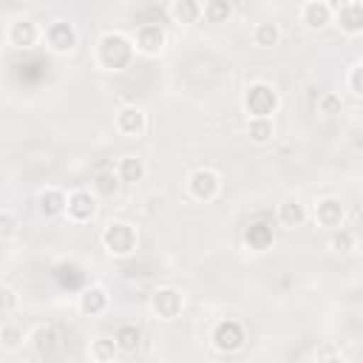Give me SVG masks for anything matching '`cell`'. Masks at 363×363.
<instances>
[{
  "label": "cell",
  "instance_id": "obj_19",
  "mask_svg": "<svg viewBox=\"0 0 363 363\" xmlns=\"http://www.w3.org/2000/svg\"><path fill=\"white\" fill-rule=\"evenodd\" d=\"M116 176H119L122 182H128V184H136V182H142V176H145V162H142L139 156H125V159L119 162Z\"/></svg>",
  "mask_w": 363,
  "mask_h": 363
},
{
  "label": "cell",
  "instance_id": "obj_4",
  "mask_svg": "<svg viewBox=\"0 0 363 363\" xmlns=\"http://www.w3.org/2000/svg\"><path fill=\"white\" fill-rule=\"evenodd\" d=\"M187 187H190V193H193L199 201H213V199L218 196L221 179H218V173H216V170H210V167H199V170H193V173H190Z\"/></svg>",
  "mask_w": 363,
  "mask_h": 363
},
{
  "label": "cell",
  "instance_id": "obj_34",
  "mask_svg": "<svg viewBox=\"0 0 363 363\" xmlns=\"http://www.w3.org/2000/svg\"><path fill=\"white\" fill-rule=\"evenodd\" d=\"M323 3L329 6V11H340V9H343V6H349L352 0H323Z\"/></svg>",
  "mask_w": 363,
  "mask_h": 363
},
{
  "label": "cell",
  "instance_id": "obj_7",
  "mask_svg": "<svg viewBox=\"0 0 363 363\" xmlns=\"http://www.w3.org/2000/svg\"><path fill=\"white\" fill-rule=\"evenodd\" d=\"M65 210H68V216H71L74 221H88V218H94V213H96V201H94V196H91L88 190H74V193L65 199Z\"/></svg>",
  "mask_w": 363,
  "mask_h": 363
},
{
  "label": "cell",
  "instance_id": "obj_27",
  "mask_svg": "<svg viewBox=\"0 0 363 363\" xmlns=\"http://www.w3.org/2000/svg\"><path fill=\"white\" fill-rule=\"evenodd\" d=\"M0 340H3L6 349H17V346L23 343V329H20L17 323H6V326L0 329Z\"/></svg>",
  "mask_w": 363,
  "mask_h": 363
},
{
  "label": "cell",
  "instance_id": "obj_33",
  "mask_svg": "<svg viewBox=\"0 0 363 363\" xmlns=\"http://www.w3.org/2000/svg\"><path fill=\"white\" fill-rule=\"evenodd\" d=\"M14 301H17V298H14V292H11V289H3V292H0V306H3V309L14 306Z\"/></svg>",
  "mask_w": 363,
  "mask_h": 363
},
{
  "label": "cell",
  "instance_id": "obj_1",
  "mask_svg": "<svg viewBox=\"0 0 363 363\" xmlns=\"http://www.w3.org/2000/svg\"><path fill=\"white\" fill-rule=\"evenodd\" d=\"M130 57H133V45H130V40L125 34L111 31V34H105L99 40V62L105 68L119 71V68H125L130 62Z\"/></svg>",
  "mask_w": 363,
  "mask_h": 363
},
{
  "label": "cell",
  "instance_id": "obj_10",
  "mask_svg": "<svg viewBox=\"0 0 363 363\" xmlns=\"http://www.w3.org/2000/svg\"><path fill=\"white\" fill-rule=\"evenodd\" d=\"M244 241H247V247L250 250H269V244H272V227L267 224V221H255V224H250L247 230H244Z\"/></svg>",
  "mask_w": 363,
  "mask_h": 363
},
{
  "label": "cell",
  "instance_id": "obj_17",
  "mask_svg": "<svg viewBox=\"0 0 363 363\" xmlns=\"http://www.w3.org/2000/svg\"><path fill=\"white\" fill-rule=\"evenodd\" d=\"M34 349L40 357H54L57 349H60V340H57V332L51 326H40L34 332Z\"/></svg>",
  "mask_w": 363,
  "mask_h": 363
},
{
  "label": "cell",
  "instance_id": "obj_2",
  "mask_svg": "<svg viewBox=\"0 0 363 363\" xmlns=\"http://www.w3.org/2000/svg\"><path fill=\"white\" fill-rule=\"evenodd\" d=\"M244 108H247V113H252V116H269V113L278 108V94H275V88L267 85V82L250 85L247 94H244Z\"/></svg>",
  "mask_w": 363,
  "mask_h": 363
},
{
  "label": "cell",
  "instance_id": "obj_9",
  "mask_svg": "<svg viewBox=\"0 0 363 363\" xmlns=\"http://www.w3.org/2000/svg\"><path fill=\"white\" fill-rule=\"evenodd\" d=\"M315 218L320 227H340L343 221V204L337 199H323L315 207Z\"/></svg>",
  "mask_w": 363,
  "mask_h": 363
},
{
  "label": "cell",
  "instance_id": "obj_3",
  "mask_svg": "<svg viewBox=\"0 0 363 363\" xmlns=\"http://www.w3.org/2000/svg\"><path fill=\"white\" fill-rule=\"evenodd\" d=\"M102 241H105V247H108L113 255H128V252H133V247H136V233H133V227L125 224V221H111V224L105 227V233H102Z\"/></svg>",
  "mask_w": 363,
  "mask_h": 363
},
{
  "label": "cell",
  "instance_id": "obj_13",
  "mask_svg": "<svg viewBox=\"0 0 363 363\" xmlns=\"http://www.w3.org/2000/svg\"><path fill=\"white\" fill-rule=\"evenodd\" d=\"M136 45L145 54H159L162 45H164V31L159 26H142L139 34H136Z\"/></svg>",
  "mask_w": 363,
  "mask_h": 363
},
{
  "label": "cell",
  "instance_id": "obj_8",
  "mask_svg": "<svg viewBox=\"0 0 363 363\" xmlns=\"http://www.w3.org/2000/svg\"><path fill=\"white\" fill-rule=\"evenodd\" d=\"M153 309L162 318H176L182 312V295L176 289H156L153 292Z\"/></svg>",
  "mask_w": 363,
  "mask_h": 363
},
{
  "label": "cell",
  "instance_id": "obj_22",
  "mask_svg": "<svg viewBox=\"0 0 363 363\" xmlns=\"http://www.w3.org/2000/svg\"><path fill=\"white\" fill-rule=\"evenodd\" d=\"M201 14L207 23H227L233 14V6H230V0H207Z\"/></svg>",
  "mask_w": 363,
  "mask_h": 363
},
{
  "label": "cell",
  "instance_id": "obj_16",
  "mask_svg": "<svg viewBox=\"0 0 363 363\" xmlns=\"http://www.w3.org/2000/svg\"><path fill=\"white\" fill-rule=\"evenodd\" d=\"M337 23H340V28L346 31V34H360L363 31V11H360V6L352 0L349 6H343L340 11H337Z\"/></svg>",
  "mask_w": 363,
  "mask_h": 363
},
{
  "label": "cell",
  "instance_id": "obj_26",
  "mask_svg": "<svg viewBox=\"0 0 363 363\" xmlns=\"http://www.w3.org/2000/svg\"><path fill=\"white\" fill-rule=\"evenodd\" d=\"M116 184H119V176H116L113 170H99V173L94 176V187H96V193H102V196H113Z\"/></svg>",
  "mask_w": 363,
  "mask_h": 363
},
{
  "label": "cell",
  "instance_id": "obj_28",
  "mask_svg": "<svg viewBox=\"0 0 363 363\" xmlns=\"http://www.w3.org/2000/svg\"><path fill=\"white\" fill-rule=\"evenodd\" d=\"M116 352H119V349H116L113 340H96V343L91 346V357H96V360H113Z\"/></svg>",
  "mask_w": 363,
  "mask_h": 363
},
{
  "label": "cell",
  "instance_id": "obj_18",
  "mask_svg": "<svg viewBox=\"0 0 363 363\" xmlns=\"http://www.w3.org/2000/svg\"><path fill=\"white\" fill-rule=\"evenodd\" d=\"M65 193L62 190H57V187H48V190H43L40 193V213L43 216H60L62 210H65Z\"/></svg>",
  "mask_w": 363,
  "mask_h": 363
},
{
  "label": "cell",
  "instance_id": "obj_32",
  "mask_svg": "<svg viewBox=\"0 0 363 363\" xmlns=\"http://www.w3.org/2000/svg\"><path fill=\"white\" fill-rule=\"evenodd\" d=\"M360 71H363V68H360V65H354V68H352V77H349V82H352V94H354V96H360V94H363V85H360Z\"/></svg>",
  "mask_w": 363,
  "mask_h": 363
},
{
  "label": "cell",
  "instance_id": "obj_11",
  "mask_svg": "<svg viewBox=\"0 0 363 363\" xmlns=\"http://www.w3.org/2000/svg\"><path fill=\"white\" fill-rule=\"evenodd\" d=\"M79 309L85 315H99L108 309V292L102 286H88L82 295H79Z\"/></svg>",
  "mask_w": 363,
  "mask_h": 363
},
{
  "label": "cell",
  "instance_id": "obj_29",
  "mask_svg": "<svg viewBox=\"0 0 363 363\" xmlns=\"http://www.w3.org/2000/svg\"><path fill=\"white\" fill-rule=\"evenodd\" d=\"M318 113H326V116L340 113V96H337V94H323V96L318 99Z\"/></svg>",
  "mask_w": 363,
  "mask_h": 363
},
{
  "label": "cell",
  "instance_id": "obj_21",
  "mask_svg": "<svg viewBox=\"0 0 363 363\" xmlns=\"http://www.w3.org/2000/svg\"><path fill=\"white\" fill-rule=\"evenodd\" d=\"M139 340H142V335H139V329L133 323H122L116 329V337H113V343H116L119 352H136Z\"/></svg>",
  "mask_w": 363,
  "mask_h": 363
},
{
  "label": "cell",
  "instance_id": "obj_6",
  "mask_svg": "<svg viewBox=\"0 0 363 363\" xmlns=\"http://www.w3.org/2000/svg\"><path fill=\"white\" fill-rule=\"evenodd\" d=\"M45 40H48V45L54 48V51H71L74 45H77V28L71 26V23H65V20H54L48 28H45Z\"/></svg>",
  "mask_w": 363,
  "mask_h": 363
},
{
  "label": "cell",
  "instance_id": "obj_23",
  "mask_svg": "<svg viewBox=\"0 0 363 363\" xmlns=\"http://www.w3.org/2000/svg\"><path fill=\"white\" fill-rule=\"evenodd\" d=\"M278 216H281V221H284L286 227H298V224H303V218H306V207H303L301 201L289 199V201H284V204H281Z\"/></svg>",
  "mask_w": 363,
  "mask_h": 363
},
{
  "label": "cell",
  "instance_id": "obj_31",
  "mask_svg": "<svg viewBox=\"0 0 363 363\" xmlns=\"http://www.w3.org/2000/svg\"><path fill=\"white\" fill-rule=\"evenodd\" d=\"M332 247H335V250H343V252H346V250H352V247H354V238H352V233L340 230V233L332 238Z\"/></svg>",
  "mask_w": 363,
  "mask_h": 363
},
{
  "label": "cell",
  "instance_id": "obj_14",
  "mask_svg": "<svg viewBox=\"0 0 363 363\" xmlns=\"http://www.w3.org/2000/svg\"><path fill=\"white\" fill-rule=\"evenodd\" d=\"M116 128L125 133V136H139L145 130V113L139 108H125L119 111L116 116Z\"/></svg>",
  "mask_w": 363,
  "mask_h": 363
},
{
  "label": "cell",
  "instance_id": "obj_15",
  "mask_svg": "<svg viewBox=\"0 0 363 363\" xmlns=\"http://www.w3.org/2000/svg\"><path fill=\"white\" fill-rule=\"evenodd\" d=\"M303 23L309 26V28H323L329 20H332V11H329V6L323 3V0H312V3H306L303 6Z\"/></svg>",
  "mask_w": 363,
  "mask_h": 363
},
{
  "label": "cell",
  "instance_id": "obj_5",
  "mask_svg": "<svg viewBox=\"0 0 363 363\" xmlns=\"http://www.w3.org/2000/svg\"><path fill=\"white\" fill-rule=\"evenodd\" d=\"M213 346L218 352H238L244 346V326L233 318L221 320L216 329H213Z\"/></svg>",
  "mask_w": 363,
  "mask_h": 363
},
{
  "label": "cell",
  "instance_id": "obj_30",
  "mask_svg": "<svg viewBox=\"0 0 363 363\" xmlns=\"http://www.w3.org/2000/svg\"><path fill=\"white\" fill-rule=\"evenodd\" d=\"M17 233V218L11 213H0V238H9Z\"/></svg>",
  "mask_w": 363,
  "mask_h": 363
},
{
  "label": "cell",
  "instance_id": "obj_20",
  "mask_svg": "<svg viewBox=\"0 0 363 363\" xmlns=\"http://www.w3.org/2000/svg\"><path fill=\"white\" fill-rule=\"evenodd\" d=\"M170 14H173L176 23L190 26V23H196V20L201 17V6H199L196 0H176L173 9H170Z\"/></svg>",
  "mask_w": 363,
  "mask_h": 363
},
{
  "label": "cell",
  "instance_id": "obj_24",
  "mask_svg": "<svg viewBox=\"0 0 363 363\" xmlns=\"http://www.w3.org/2000/svg\"><path fill=\"white\" fill-rule=\"evenodd\" d=\"M247 133H250L252 142H267V139L272 136V122H269V116H252Z\"/></svg>",
  "mask_w": 363,
  "mask_h": 363
},
{
  "label": "cell",
  "instance_id": "obj_25",
  "mask_svg": "<svg viewBox=\"0 0 363 363\" xmlns=\"http://www.w3.org/2000/svg\"><path fill=\"white\" fill-rule=\"evenodd\" d=\"M252 37H255V43H258V45L269 48V45H275V43H278V26H275V23H258V26H255V31H252Z\"/></svg>",
  "mask_w": 363,
  "mask_h": 363
},
{
  "label": "cell",
  "instance_id": "obj_12",
  "mask_svg": "<svg viewBox=\"0 0 363 363\" xmlns=\"http://www.w3.org/2000/svg\"><path fill=\"white\" fill-rule=\"evenodd\" d=\"M9 40H11V45H17V48H28V45L37 43V26H34L31 20H17V23H11V28H9Z\"/></svg>",
  "mask_w": 363,
  "mask_h": 363
}]
</instances>
